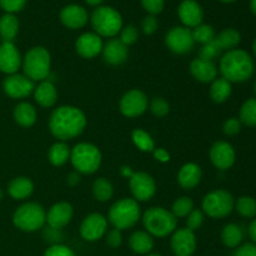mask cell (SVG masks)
<instances>
[{
	"label": "cell",
	"mask_w": 256,
	"mask_h": 256,
	"mask_svg": "<svg viewBox=\"0 0 256 256\" xmlns=\"http://www.w3.org/2000/svg\"><path fill=\"white\" fill-rule=\"evenodd\" d=\"M122 175H125V176H132V170H130V168H126V166H124L122 169Z\"/></svg>",
	"instance_id": "54"
},
{
	"label": "cell",
	"mask_w": 256,
	"mask_h": 256,
	"mask_svg": "<svg viewBox=\"0 0 256 256\" xmlns=\"http://www.w3.org/2000/svg\"><path fill=\"white\" fill-rule=\"evenodd\" d=\"M142 4L150 15L159 14L164 9V0H142Z\"/></svg>",
	"instance_id": "47"
},
{
	"label": "cell",
	"mask_w": 256,
	"mask_h": 256,
	"mask_svg": "<svg viewBox=\"0 0 256 256\" xmlns=\"http://www.w3.org/2000/svg\"><path fill=\"white\" fill-rule=\"evenodd\" d=\"M235 256H256V244L246 242L244 245H240L235 252Z\"/></svg>",
	"instance_id": "50"
},
{
	"label": "cell",
	"mask_w": 256,
	"mask_h": 256,
	"mask_svg": "<svg viewBox=\"0 0 256 256\" xmlns=\"http://www.w3.org/2000/svg\"><path fill=\"white\" fill-rule=\"evenodd\" d=\"M60 20L70 29H80L88 22V12L80 5H68L60 12Z\"/></svg>",
	"instance_id": "21"
},
{
	"label": "cell",
	"mask_w": 256,
	"mask_h": 256,
	"mask_svg": "<svg viewBox=\"0 0 256 256\" xmlns=\"http://www.w3.org/2000/svg\"><path fill=\"white\" fill-rule=\"evenodd\" d=\"M22 59L19 50L12 42H2L0 45V72L5 74H15L22 66Z\"/></svg>",
	"instance_id": "17"
},
{
	"label": "cell",
	"mask_w": 256,
	"mask_h": 256,
	"mask_svg": "<svg viewBox=\"0 0 256 256\" xmlns=\"http://www.w3.org/2000/svg\"><path fill=\"white\" fill-rule=\"evenodd\" d=\"M252 52H254V55H255V58H256V38H255L254 42H252Z\"/></svg>",
	"instance_id": "57"
},
{
	"label": "cell",
	"mask_w": 256,
	"mask_h": 256,
	"mask_svg": "<svg viewBox=\"0 0 256 256\" xmlns=\"http://www.w3.org/2000/svg\"><path fill=\"white\" fill-rule=\"evenodd\" d=\"M86 126V118L80 109L70 105L60 106L52 112L49 129L56 139L62 142L79 136Z\"/></svg>",
	"instance_id": "1"
},
{
	"label": "cell",
	"mask_w": 256,
	"mask_h": 256,
	"mask_svg": "<svg viewBox=\"0 0 256 256\" xmlns=\"http://www.w3.org/2000/svg\"><path fill=\"white\" fill-rule=\"evenodd\" d=\"M22 70L25 76L32 82H42L49 76L50 54L45 48L34 46L25 54L22 59Z\"/></svg>",
	"instance_id": "4"
},
{
	"label": "cell",
	"mask_w": 256,
	"mask_h": 256,
	"mask_svg": "<svg viewBox=\"0 0 256 256\" xmlns=\"http://www.w3.org/2000/svg\"><path fill=\"white\" fill-rule=\"evenodd\" d=\"M14 119L20 126L30 128L36 120V110L29 102H20L14 109Z\"/></svg>",
	"instance_id": "28"
},
{
	"label": "cell",
	"mask_w": 256,
	"mask_h": 256,
	"mask_svg": "<svg viewBox=\"0 0 256 256\" xmlns=\"http://www.w3.org/2000/svg\"><path fill=\"white\" fill-rule=\"evenodd\" d=\"M12 222L18 229L22 232H36L46 222V212L42 205L36 202H26L16 209Z\"/></svg>",
	"instance_id": "7"
},
{
	"label": "cell",
	"mask_w": 256,
	"mask_h": 256,
	"mask_svg": "<svg viewBox=\"0 0 256 256\" xmlns=\"http://www.w3.org/2000/svg\"><path fill=\"white\" fill-rule=\"evenodd\" d=\"M140 219V206L135 199L119 200L109 210V222L118 230L132 228Z\"/></svg>",
	"instance_id": "6"
},
{
	"label": "cell",
	"mask_w": 256,
	"mask_h": 256,
	"mask_svg": "<svg viewBox=\"0 0 256 256\" xmlns=\"http://www.w3.org/2000/svg\"><path fill=\"white\" fill-rule=\"evenodd\" d=\"M70 152L72 150L64 142H58L50 146L48 159L54 166H62L70 159Z\"/></svg>",
	"instance_id": "31"
},
{
	"label": "cell",
	"mask_w": 256,
	"mask_h": 256,
	"mask_svg": "<svg viewBox=\"0 0 256 256\" xmlns=\"http://www.w3.org/2000/svg\"><path fill=\"white\" fill-rule=\"evenodd\" d=\"M222 2H236V0H220Z\"/></svg>",
	"instance_id": "58"
},
{
	"label": "cell",
	"mask_w": 256,
	"mask_h": 256,
	"mask_svg": "<svg viewBox=\"0 0 256 256\" xmlns=\"http://www.w3.org/2000/svg\"><path fill=\"white\" fill-rule=\"evenodd\" d=\"M240 40H242V36H240V32L238 30L232 29H225L222 30L220 34H218L215 36V42L219 45V48L222 50H232L239 45Z\"/></svg>",
	"instance_id": "32"
},
{
	"label": "cell",
	"mask_w": 256,
	"mask_h": 256,
	"mask_svg": "<svg viewBox=\"0 0 256 256\" xmlns=\"http://www.w3.org/2000/svg\"><path fill=\"white\" fill-rule=\"evenodd\" d=\"M32 190H34V184L29 178L25 176L15 178L9 182V186H8L9 195L15 200L26 199L32 195Z\"/></svg>",
	"instance_id": "26"
},
{
	"label": "cell",
	"mask_w": 256,
	"mask_h": 256,
	"mask_svg": "<svg viewBox=\"0 0 256 256\" xmlns=\"http://www.w3.org/2000/svg\"><path fill=\"white\" fill-rule=\"evenodd\" d=\"M154 152L155 159L159 160V162H169L170 155H169V152H166V150H164V149H154V152Z\"/></svg>",
	"instance_id": "51"
},
{
	"label": "cell",
	"mask_w": 256,
	"mask_h": 256,
	"mask_svg": "<svg viewBox=\"0 0 256 256\" xmlns=\"http://www.w3.org/2000/svg\"><path fill=\"white\" fill-rule=\"evenodd\" d=\"M202 222H204V212H202V210L194 209L189 215H188L186 228L189 230H192V232L200 229Z\"/></svg>",
	"instance_id": "43"
},
{
	"label": "cell",
	"mask_w": 256,
	"mask_h": 256,
	"mask_svg": "<svg viewBox=\"0 0 256 256\" xmlns=\"http://www.w3.org/2000/svg\"><path fill=\"white\" fill-rule=\"evenodd\" d=\"M44 256H76L72 249H69L65 245L55 244L52 246L48 248L46 252H44Z\"/></svg>",
	"instance_id": "46"
},
{
	"label": "cell",
	"mask_w": 256,
	"mask_h": 256,
	"mask_svg": "<svg viewBox=\"0 0 256 256\" xmlns=\"http://www.w3.org/2000/svg\"><path fill=\"white\" fill-rule=\"evenodd\" d=\"M79 182H80V175L78 174V172H72V174H69V176H68V184L72 185V186L79 184Z\"/></svg>",
	"instance_id": "52"
},
{
	"label": "cell",
	"mask_w": 256,
	"mask_h": 256,
	"mask_svg": "<svg viewBox=\"0 0 256 256\" xmlns=\"http://www.w3.org/2000/svg\"><path fill=\"white\" fill-rule=\"evenodd\" d=\"M232 82H228L224 78H218L214 82H212V86H210V98L212 99V102H218V104H222V102H226L228 99L232 95Z\"/></svg>",
	"instance_id": "29"
},
{
	"label": "cell",
	"mask_w": 256,
	"mask_h": 256,
	"mask_svg": "<svg viewBox=\"0 0 256 256\" xmlns=\"http://www.w3.org/2000/svg\"><path fill=\"white\" fill-rule=\"evenodd\" d=\"M102 38L95 32H85L80 35L79 39L75 42V49L80 56L85 59H92L99 55L102 52Z\"/></svg>",
	"instance_id": "18"
},
{
	"label": "cell",
	"mask_w": 256,
	"mask_h": 256,
	"mask_svg": "<svg viewBox=\"0 0 256 256\" xmlns=\"http://www.w3.org/2000/svg\"><path fill=\"white\" fill-rule=\"evenodd\" d=\"M254 62L249 52L242 49H232L220 60V72L230 82H242L252 76Z\"/></svg>",
	"instance_id": "2"
},
{
	"label": "cell",
	"mask_w": 256,
	"mask_h": 256,
	"mask_svg": "<svg viewBox=\"0 0 256 256\" xmlns=\"http://www.w3.org/2000/svg\"><path fill=\"white\" fill-rule=\"evenodd\" d=\"M72 166L82 174H92L102 164V154L95 145L89 142H80L70 152Z\"/></svg>",
	"instance_id": "5"
},
{
	"label": "cell",
	"mask_w": 256,
	"mask_h": 256,
	"mask_svg": "<svg viewBox=\"0 0 256 256\" xmlns=\"http://www.w3.org/2000/svg\"><path fill=\"white\" fill-rule=\"evenodd\" d=\"M192 38H194V42H200V44H208V42H212L215 39V30L212 25L208 24H200L198 26L194 28L192 30Z\"/></svg>",
	"instance_id": "37"
},
{
	"label": "cell",
	"mask_w": 256,
	"mask_h": 256,
	"mask_svg": "<svg viewBox=\"0 0 256 256\" xmlns=\"http://www.w3.org/2000/svg\"><path fill=\"white\" fill-rule=\"evenodd\" d=\"M138 36H139V32H138V29L134 25H126V26L122 28V30H120L119 39L122 40L126 46L134 44L138 40Z\"/></svg>",
	"instance_id": "42"
},
{
	"label": "cell",
	"mask_w": 256,
	"mask_h": 256,
	"mask_svg": "<svg viewBox=\"0 0 256 256\" xmlns=\"http://www.w3.org/2000/svg\"><path fill=\"white\" fill-rule=\"evenodd\" d=\"M235 158L234 148L226 142H216L210 149V160L220 170L230 169L234 165Z\"/></svg>",
	"instance_id": "16"
},
{
	"label": "cell",
	"mask_w": 256,
	"mask_h": 256,
	"mask_svg": "<svg viewBox=\"0 0 256 256\" xmlns=\"http://www.w3.org/2000/svg\"><path fill=\"white\" fill-rule=\"evenodd\" d=\"M129 246L135 254H149L154 248V239L146 232H135L129 239Z\"/></svg>",
	"instance_id": "27"
},
{
	"label": "cell",
	"mask_w": 256,
	"mask_h": 256,
	"mask_svg": "<svg viewBox=\"0 0 256 256\" xmlns=\"http://www.w3.org/2000/svg\"><path fill=\"white\" fill-rule=\"evenodd\" d=\"M92 24L99 36L112 38L122 30V19L112 8L99 6L92 14Z\"/></svg>",
	"instance_id": "8"
},
{
	"label": "cell",
	"mask_w": 256,
	"mask_h": 256,
	"mask_svg": "<svg viewBox=\"0 0 256 256\" xmlns=\"http://www.w3.org/2000/svg\"><path fill=\"white\" fill-rule=\"evenodd\" d=\"M192 210H194V202H192V200L188 196H182L179 198V199L172 204V212L178 219V218L188 216Z\"/></svg>",
	"instance_id": "39"
},
{
	"label": "cell",
	"mask_w": 256,
	"mask_h": 256,
	"mask_svg": "<svg viewBox=\"0 0 256 256\" xmlns=\"http://www.w3.org/2000/svg\"><path fill=\"white\" fill-rule=\"evenodd\" d=\"M89 5H92V6H96V5H100L102 2V0H85Z\"/></svg>",
	"instance_id": "55"
},
{
	"label": "cell",
	"mask_w": 256,
	"mask_h": 256,
	"mask_svg": "<svg viewBox=\"0 0 256 256\" xmlns=\"http://www.w3.org/2000/svg\"><path fill=\"white\" fill-rule=\"evenodd\" d=\"M249 236L252 240V242L256 244V219L252 222V224L249 225Z\"/></svg>",
	"instance_id": "53"
},
{
	"label": "cell",
	"mask_w": 256,
	"mask_h": 256,
	"mask_svg": "<svg viewBox=\"0 0 256 256\" xmlns=\"http://www.w3.org/2000/svg\"><path fill=\"white\" fill-rule=\"evenodd\" d=\"M202 175V172L199 165L194 164V162H188L180 169L179 174H178V182L182 189H194L195 186L199 185Z\"/></svg>",
	"instance_id": "24"
},
{
	"label": "cell",
	"mask_w": 256,
	"mask_h": 256,
	"mask_svg": "<svg viewBox=\"0 0 256 256\" xmlns=\"http://www.w3.org/2000/svg\"><path fill=\"white\" fill-rule=\"evenodd\" d=\"M235 206L232 195L226 190H214L202 199V210L214 219H222L232 214Z\"/></svg>",
	"instance_id": "9"
},
{
	"label": "cell",
	"mask_w": 256,
	"mask_h": 256,
	"mask_svg": "<svg viewBox=\"0 0 256 256\" xmlns=\"http://www.w3.org/2000/svg\"><path fill=\"white\" fill-rule=\"evenodd\" d=\"M170 245L175 256H192L196 249V238L194 232L188 228L175 230L170 240Z\"/></svg>",
	"instance_id": "15"
},
{
	"label": "cell",
	"mask_w": 256,
	"mask_h": 256,
	"mask_svg": "<svg viewBox=\"0 0 256 256\" xmlns=\"http://www.w3.org/2000/svg\"><path fill=\"white\" fill-rule=\"evenodd\" d=\"M25 4H26V0H0V6H2L8 14L20 12V10L25 6Z\"/></svg>",
	"instance_id": "45"
},
{
	"label": "cell",
	"mask_w": 256,
	"mask_h": 256,
	"mask_svg": "<svg viewBox=\"0 0 256 256\" xmlns=\"http://www.w3.org/2000/svg\"><path fill=\"white\" fill-rule=\"evenodd\" d=\"M165 44L176 54H186L194 48V38L189 28L175 26L165 36Z\"/></svg>",
	"instance_id": "10"
},
{
	"label": "cell",
	"mask_w": 256,
	"mask_h": 256,
	"mask_svg": "<svg viewBox=\"0 0 256 256\" xmlns=\"http://www.w3.org/2000/svg\"><path fill=\"white\" fill-rule=\"evenodd\" d=\"M142 28L144 34H154L155 30L158 29V20L156 18H155V15H148L146 18H144V20H142Z\"/></svg>",
	"instance_id": "49"
},
{
	"label": "cell",
	"mask_w": 256,
	"mask_h": 256,
	"mask_svg": "<svg viewBox=\"0 0 256 256\" xmlns=\"http://www.w3.org/2000/svg\"><path fill=\"white\" fill-rule=\"evenodd\" d=\"M235 209L246 219H252L256 216V200L252 196H240L235 202Z\"/></svg>",
	"instance_id": "36"
},
{
	"label": "cell",
	"mask_w": 256,
	"mask_h": 256,
	"mask_svg": "<svg viewBox=\"0 0 256 256\" xmlns=\"http://www.w3.org/2000/svg\"><path fill=\"white\" fill-rule=\"evenodd\" d=\"M254 89H255V94H256V82H255V85H254Z\"/></svg>",
	"instance_id": "61"
},
{
	"label": "cell",
	"mask_w": 256,
	"mask_h": 256,
	"mask_svg": "<svg viewBox=\"0 0 256 256\" xmlns=\"http://www.w3.org/2000/svg\"><path fill=\"white\" fill-rule=\"evenodd\" d=\"M190 72L198 82H212L216 79L218 68L214 62H208L198 58L190 64Z\"/></svg>",
	"instance_id": "22"
},
{
	"label": "cell",
	"mask_w": 256,
	"mask_h": 256,
	"mask_svg": "<svg viewBox=\"0 0 256 256\" xmlns=\"http://www.w3.org/2000/svg\"><path fill=\"white\" fill-rule=\"evenodd\" d=\"M132 142L142 152H154L155 149L154 140L146 132L142 129H136L132 132Z\"/></svg>",
	"instance_id": "38"
},
{
	"label": "cell",
	"mask_w": 256,
	"mask_h": 256,
	"mask_svg": "<svg viewBox=\"0 0 256 256\" xmlns=\"http://www.w3.org/2000/svg\"><path fill=\"white\" fill-rule=\"evenodd\" d=\"M19 32V20L14 14H5L0 18V36L4 42H12Z\"/></svg>",
	"instance_id": "30"
},
{
	"label": "cell",
	"mask_w": 256,
	"mask_h": 256,
	"mask_svg": "<svg viewBox=\"0 0 256 256\" xmlns=\"http://www.w3.org/2000/svg\"><path fill=\"white\" fill-rule=\"evenodd\" d=\"M120 112L128 118L140 116L148 108V98L142 90H130L119 102Z\"/></svg>",
	"instance_id": "12"
},
{
	"label": "cell",
	"mask_w": 256,
	"mask_h": 256,
	"mask_svg": "<svg viewBox=\"0 0 256 256\" xmlns=\"http://www.w3.org/2000/svg\"><path fill=\"white\" fill-rule=\"evenodd\" d=\"M142 222L152 236L165 238L175 232L178 219L172 212L164 208H150L142 216Z\"/></svg>",
	"instance_id": "3"
},
{
	"label": "cell",
	"mask_w": 256,
	"mask_h": 256,
	"mask_svg": "<svg viewBox=\"0 0 256 256\" xmlns=\"http://www.w3.org/2000/svg\"><path fill=\"white\" fill-rule=\"evenodd\" d=\"M240 130H242V122L238 118H230L224 122V126H222L224 134L229 135V136L239 134Z\"/></svg>",
	"instance_id": "44"
},
{
	"label": "cell",
	"mask_w": 256,
	"mask_h": 256,
	"mask_svg": "<svg viewBox=\"0 0 256 256\" xmlns=\"http://www.w3.org/2000/svg\"><path fill=\"white\" fill-rule=\"evenodd\" d=\"M102 56L110 65L122 64L128 58V46L120 39H112L102 46Z\"/></svg>",
	"instance_id": "23"
},
{
	"label": "cell",
	"mask_w": 256,
	"mask_h": 256,
	"mask_svg": "<svg viewBox=\"0 0 256 256\" xmlns=\"http://www.w3.org/2000/svg\"><path fill=\"white\" fill-rule=\"evenodd\" d=\"M250 10L252 12V14L256 15V0H250Z\"/></svg>",
	"instance_id": "56"
},
{
	"label": "cell",
	"mask_w": 256,
	"mask_h": 256,
	"mask_svg": "<svg viewBox=\"0 0 256 256\" xmlns=\"http://www.w3.org/2000/svg\"><path fill=\"white\" fill-rule=\"evenodd\" d=\"M178 14H179L180 20L185 28H195L198 25L202 24V19H204V12H202V6L195 0H184L182 4L179 5L178 9Z\"/></svg>",
	"instance_id": "19"
},
{
	"label": "cell",
	"mask_w": 256,
	"mask_h": 256,
	"mask_svg": "<svg viewBox=\"0 0 256 256\" xmlns=\"http://www.w3.org/2000/svg\"><path fill=\"white\" fill-rule=\"evenodd\" d=\"M222 50L220 49L219 45L216 44L215 39L212 42H208V44L202 45V48L200 49L199 58L202 60H208V62H212L214 59H216L220 54H222Z\"/></svg>",
	"instance_id": "40"
},
{
	"label": "cell",
	"mask_w": 256,
	"mask_h": 256,
	"mask_svg": "<svg viewBox=\"0 0 256 256\" xmlns=\"http://www.w3.org/2000/svg\"><path fill=\"white\" fill-rule=\"evenodd\" d=\"M130 190L136 202H148L156 192L154 179L146 172H132L129 180Z\"/></svg>",
	"instance_id": "11"
},
{
	"label": "cell",
	"mask_w": 256,
	"mask_h": 256,
	"mask_svg": "<svg viewBox=\"0 0 256 256\" xmlns=\"http://www.w3.org/2000/svg\"><path fill=\"white\" fill-rule=\"evenodd\" d=\"M146 256H162V255H160V254H148Z\"/></svg>",
	"instance_id": "59"
},
{
	"label": "cell",
	"mask_w": 256,
	"mask_h": 256,
	"mask_svg": "<svg viewBox=\"0 0 256 256\" xmlns=\"http://www.w3.org/2000/svg\"><path fill=\"white\" fill-rule=\"evenodd\" d=\"M239 120L246 126H256V99H248L242 105Z\"/></svg>",
	"instance_id": "35"
},
{
	"label": "cell",
	"mask_w": 256,
	"mask_h": 256,
	"mask_svg": "<svg viewBox=\"0 0 256 256\" xmlns=\"http://www.w3.org/2000/svg\"><path fill=\"white\" fill-rule=\"evenodd\" d=\"M4 92L12 99H22L26 98L35 90V85L32 80L25 75L12 74L2 82Z\"/></svg>",
	"instance_id": "14"
},
{
	"label": "cell",
	"mask_w": 256,
	"mask_h": 256,
	"mask_svg": "<svg viewBox=\"0 0 256 256\" xmlns=\"http://www.w3.org/2000/svg\"><path fill=\"white\" fill-rule=\"evenodd\" d=\"M222 240L225 246L232 249L240 246L242 242V230L236 224L225 225L222 232Z\"/></svg>",
	"instance_id": "33"
},
{
	"label": "cell",
	"mask_w": 256,
	"mask_h": 256,
	"mask_svg": "<svg viewBox=\"0 0 256 256\" xmlns=\"http://www.w3.org/2000/svg\"><path fill=\"white\" fill-rule=\"evenodd\" d=\"M170 106L169 102L164 99V98H154L150 102V112L155 115V116L162 118L169 112Z\"/></svg>",
	"instance_id": "41"
},
{
	"label": "cell",
	"mask_w": 256,
	"mask_h": 256,
	"mask_svg": "<svg viewBox=\"0 0 256 256\" xmlns=\"http://www.w3.org/2000/svg\"><path fill=\"white\" fill-rule=\"evenodd\" d=\"M72 214L74 210L72 205L68 202H58L52 205L48 212L46 222L50 228L59 230L69 224L70 220L72 219Z\"/></svg>",
	"instance_id": "20"
},
{
	"label": "cell",
	"mask_w": 256,
	"mask_h": 256,
	"mask_svg": "<svg viewBox=\"0 0 256 256\" xmlns=\"http://www.w3.org/2000/svg\"><path fill=\"white\" fill-rule=\"evenodd\" d=\"M92 194L98 202H108L112 199V194H114V189L110 182H108L105 178H99L92 184Z\"/></svg>",
	"instance_id": "34"
},
{
	"label": "cell",
	"mask_w": 256,
	"mask_h": 256,
	"mask_svg": "<svg viewBox=\"0 0 256 256\" xmlns=\"http://www.w3.org/2000/svg\"><path fill=\"white\" fill-rule=\"evenodd\" d=\"M108 222L102 214H90L80 225V235L86 242H96L106 234Z\"/></svg>",
	"instance_id": "13"
},
{
	"label": "cell",
	"mask_w": 256,
	"mask_h": 256,
	"mask_svg": "<svg viewBox=\"0 0 256 256\" xmlns=\"http://www.w3.org/2000/svg\"><path fill=\"white\" fill-rule=\"evenodd\" d=\"M2 195H4V194H2V190H0V200L2 199Z\"/></svg>",
	"instance_id": "60"
},
{
	"label": "cell",
	"mask_w": 256,
	"mask_h": 256,
	"mask_svg": "<svg viewBox=\"0 0 256 256\" xmlns=\"http://www.w3.org/2000/svg\"><path fill=\"white\" fill-rule=\"evenodd\" d=\"M122 230H118V229H112L108 232L106 235V244L109 245L110 248L112 249H116L122 245Z\"/></svg>",
	"instance_id": "48"
},
{
	"label": "cell",
	"mask_w": 256,
	"mask_h": 256,
	"mask_svg": "<svg viewBox=\"0 0 256 256\" xmlns=\"http://www.w3.org/2000/svg\"><path fill=\"white\" fill-rule=\"evenodd\" d=\"M35 102L42 108H52L56 102V88L50 82H42L34 90Z\"/></svg>",
	"instance_id": "25"
}]
</instances>
